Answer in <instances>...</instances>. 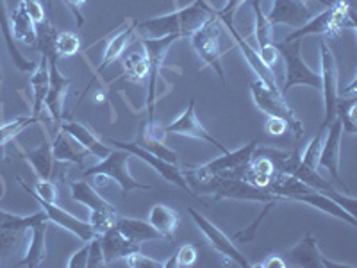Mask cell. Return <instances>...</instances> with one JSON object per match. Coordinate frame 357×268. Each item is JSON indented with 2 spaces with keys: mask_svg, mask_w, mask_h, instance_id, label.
Segmentation results:
<instances>
[{
  "mask_svg": "<svg viewBox=\"0 0 357 268\" xmlns=\"http://www.w3.org/2000/svg\"><path fill=\"white\" fill-rule=\"evenodd\" d=\"M190 188L197 193H209L215 197V200L229 199V200H252V202H277L280 200L275 193L257 188L254 184L247 183L241 177L225 174H213L206 177H186Z\"/></svg>",
  "mask_w": 357,
  "mask_h": 268,
  "instance_id": "1",
  "label": "cell"
},
{
  "mask_svg": "<svg viewBox=\"0 0 357 268\" xmlns=\"http://www.w3.org/2000/svg\"><path fill=\"white\" fill-rule=\"evenodd\" d=\"M213 13H215V9L207 4L206 0H195L193 4L170 13V15H162V17L139 22L136 27L139 31H145L149 34L146 38H162L170 36V34L186 38L195 33L197 29L202 27L204 22L211 17Z\"/></svg>",
  "mask_w": 357,
  "mask_h": 268,
  "instance_id": "2",
  "label": "cell"
},
{
  "mask_svg": "<svg viewBox=\"0 0 357 268\" xmlns=\"http://www.w3.org/2000/svg\"><path fill=\"white\" fill-rule=\"evenodd\" d=\"M345 29H356V22L352 18V8L347 0H333L321 13H318L314 18H309L301 29H296L295 33L289 34L284 43H291L295 40H302L304 36H312V34H324V36H336Z\"/></svg>",
  "mask_w": 357,
  "mask_h": 268,
  "instance_id": "3",
  "label": "cell"
},
{
  "mask_svg": "<svg viewBox=\"0 0 357 268\" xmlns=\"http://www.w3.org/2000/svg\"><path fill=\"white\" fill-rule=\"evenodd\" d=\"M250 94L252 98H254V104H256L261 113L268 114V117L284 118L296 140H301L304 136V124H302L301 118L296 117L295 111L288 106V102H286L280 89L268 88L263 81L257 79V81L250 82Z\"/></svg>",
  "mask_w": 357,
  "mask_h": 268,
  "instance_id": "4",
  "label": "cell"
},
{
  "mask_svg": "<svg viewBox=\"0 0 357 268\" xmlns=\"http://www.w3.org/2000/svg\"><path fill=\"white\" fill-rule=\"evenodd\" d=\"M280 57L286 63V81L284 86H280L282 95H286L293 86H311V88L320 89L321 79L320 73L311 70V66L304 61L302 57V43L301 40H295L291 43H275Z\"/></svg>",
  "mask_w": 357,
  "mask_h": 268,
  "instance_id": "5",
  "label": "cell"
},
{
  "mask_svg": "<svg viewBox=\"0 0 357 268\" xmlns=\"http://www.w3.org/2000/svg\"><path fill=\"white\" fill-rule=\"evenodd\" d=\"M129 158L130 154L123 149H116V151H111L109 156H106L104 159H100L98 165L95 167H89L84 170V177H91V175H104L109 181L120 186L123 195L130 193L134 190H152V186L149 184L139 183L138 179H134L129 172Z\"/></svg>",
  "mask_w": 357,
  "mask_h": 268,
  "instance_id": "6",
  "label": "cell"
},
{
  "mask_svg": "<svg viewBox=\"0 0 357 268\" xmlns=\"http://www.w3.org/2000/svg\"><path fill=\"white\" fill-rule=\"evenodd\" d=\"M222 20L218 18V13H213L211 17L204 22L200 29L191 34V45L199 57L206 65L213 66L218 77L225 84V75L222 68V49H220V36H222Z\"/></svg>",
  "mask_w": 357,
  "mask_h": 268,
  "instance_id": "7",
  "label": "cell"
},
{
  "mask_svg": "<svg viewBox=\"0 0 357 268\" xmlns=\"http://www.w3.org/2000/svg\"><path fill=\"white\" fill-rule=\"evenodd\" d=\"M178 40L177 34L162 38H142V45L145 49L149 63H151V72H149V94H146V110H149V120H155V100H158V82L161 75V68L165 65L168 50L172 45Z\"/></svg>",
  "mask_w": 357,
  "mask_h": 268,
  "instance_id": "8",
  "label": "cell"
},
{
  "mask_svg": "<svg viewBox=\"0 0 357 268\" xmlns=\"http://www.w3.org/2000/svg\"><path fill=\"white\" fill-rule=\"evenodd\" d=\"M109 143H114V147L116 149H123V151L129 152L130 156H136V158H139L142 161H145L146 165L151 168H154L155 172H158L159 175H161L167 183H172L174 186H178L181 190H184L188 193V195H193L197 197V193L190 188V184H188L186 177H184V174L181 172V168L175 165V163H168L165 161V159L158 158L155 154H152L151 151H146L145 147H142L139 143H134V142H120V140H113L109 138Z\"/></svg>",
  "mask_w": 357,
  "mask_h": 268,
  "instance_id": "9",
  "label": "cell"
},
{
  "mask_svg": "<svg viewBox=\"0 0 357 268\" xmlns=\"http://www.w3.org/2000/svg\"><path fill=\"white\" fill-rule=\"evenodd\" d=\"M320 61H321V94H324V106H325V117L321 122L320 129H327L329 124L336 118V106H337V65L336 57H334L333 50H331L327 41H320Z\"/></svg>",
  "mask_w": 357,
  "mask_h": 268,
  "instance_id": "10",
  "label": "cell"
},
{
  "mask_svg": "<svg viewBox=\"0 0 357 268\" xmlns=\"http://www.w3.org/2000/svg\"><path fill=\"white\" fill-rule=\"evenodd\" d=\"M17 181H18V184H20V186L24 188L25 191H27L29 195L33 197L34 200H38V204L41 206V209L47 213V218H49V222L57 223L59 228L66 229V231L72 232V234H75L79 240H82V241H91L95 236H97V234H95L93 229H91V225H89V222L77 218V216L70 215L68 211H65V209L57 206L56 202H49V200H43L40 195H38L36 191L33 190V188H29V184L25 183L22 177H17Z\"/></svg>",
  "mask_w": 357,
  "mask_h": 268,
  "instance_id": "11",
  "label": "cell"
},
{
  "mask_svg": "<svg viewBox=\"0 0 357 268\" xmlns=\"http://www.w3.org/2000/svg\"><path fill=\"white\" fill-rule=\"evenodd\" d=\"M257 147H259V142H257V140H252V142H248L247 145L238 149V151H229L225 152L222 158H215L213 161L207 163V165L190 168L184 177H206V175L213 174L236 175L241 168H245L248 163H250L252 156H254Z\"/></svg>",
  "mask_w": 357,
  "mask_h": 268,
  "instance_id": "12",
  "label": "cell"
},
{
  "mask_svg": "<svg viewBox=\"0 0 357 268\" xmlns=\"http://www.w3.org/2000/svg\"><path fill=\"white\" fill-rule=\"evenodd\" d=\"M188 213L191 215V218L195 220L197 228L200 229V232H202L204 236H206V240L211 244V247L215 248L218 254H222V258L225 260V263H234L238 265V267H250V263L247 261V258L243 256L240 252V248L236 247L234 244L231 241V238H229L225 232L222 231V229H218L215 225V223L211 222V220H207L206 216L200 215L197 209H193V207H188Z\"/></svg>",
  "mask_w": 357,
  "mask_h": 268,
  "instance_id": "13",
  "label": "cell"
},
{
  "mask_svg": "<svg viewBox=\"0 0 357 268\" xmlns=\"http://www.w3.org/2000/svg\"><path fill=\"white\" fill-rule=\"evenodd\" d=\"M41 56H45L47 59H49V79H50L49 91H47V97H45V106H47V110H49V114L54 120V124L59 126L63 120V104H65L66 91H68L70 84H72V79L65 77V75L61 73V70L57 68L56 47L41 52Z\"/></svg>",
  "mask_w": 357,
  "mask_h": 268,
  "instance_id": "14",
  "label": "cell"
},
{
  "mask_svg": "<svg viewBox=\"0 0 357 268\" xmlns=\"http://www.w3.org/2000/svg\"><path fill=\"white\" fill-rule=\"evenodd\" d=\"M165 131H167V134H181V136H188V138H195V140H200V142L209 143V145L216 147L222 154L229 152V149H225V147H223L222 143L213 136V134H209V131L200 124L195 111V97L190 98L188 107L184 110V113L175 120V122L165 126Z\"/></svg>",
  "mask_w": 357,
  "mask_h": 268,
  "instance_id": "15",
  "label": "cell"
},
{
  "mask_svg": "<svg viewBox=\"0 0 357 268\" xmlns=\"http://www.w3.org/2000/svg\"><path fill=\"white\" fill-rule=\"evenodd\" d=\"M288 258L293 267L302 268H354L352 265L334 263L329 258H325L318 248V240L311 232L304 236L301 244H296L288 251Z\"/></svg>",
  "mask_w": 357,
  "mask_h": 268,
  "instance_id": "16",
  "label": "cell"
},
{
  "mask_svg": "<svg viewBox=\"0 0 357 268\" xmlns=\"http://www.w3.org/2000/svg\"><path fill=\"white\" fill-rule=\"evenodd\" d=\"M324 145H321L320 159H318V167H324L325 170L329 172L337 184H343V179L340 177V143H341V134H343V127H341L340 118H334L333 122L329 124V129L325 131Z\"/></svg>",
  "mask_w": 357,
  "mask_h": 268,
  "instance_id": "17",
  "label": "cell"
},
{
  "mask_svg": "<svg viewBox=\"0 0 357 268\" xmlns=\"http://www.w3.org/2000/svg\"><path fill=\"white\" fill-rule=\"evenodd\" d=\"M286 200H293V202H304V204H307V206L317 207V209H320V211L329 213V215L336 216V218L345 220V222H349L350 225L357 228L356 216L350 215L345 207L340 206V204H337L334 199H331L329 195H325V193H320V191L312 190L311 186H305L304 190L295 191V193H289V195L286 197Z\"/></svg>",
  "mask_w": 357,
  "mask_h": 268,
  "instance_id": "18",
  "label": "cell"
},
{
  "mask_svg": "<svg viewBox=\"0 0 357 268\" xmlns=\"http://www.w3.org/2000/svg\"><path fill=\"white\" fill-rule=\"evenodd\" d=\"M266 18L273 25L282 24L289 27H301L311 18V11L305 0H273Z\"/></svg>",
  "mask_w": 357,
  "mask_h": 268,
  "instance_id": "19",
  "label": "cell"
},
{
  "mask_svg": "<svg viewBox=\"0 0 357 268\" xmlns=\"http://www.w3.org/2000/svg\"><path fill=\"white\" fill-rule=\"evenodd\" d=\"M225 27H227L229 33L232 34V38H234V43L238 45V49H240L241 54H243L245 61H247L248 66L254 70V73L257 75V79H259V81H263L268 88L280 89V86L277 84V79H275V73H273V70L268 68V66L261 61V57H259V54H257V50L252 49L250 43H247V40H245V38L241 36L238 31H236L234 24L225 25Z\"/></svg>",
  "mask_w": 357,
  "mask_h": 268,
  "instance_id": "20",
  "label": "cell"
},
{
  "mask_svg": "<svg viewBox=\"0 0 357 268\" xmlns=\"http://www.w3.org/2000/svg\"><path fill=\"white\" fill-rule=\"evenodd\" d=\"M100 241L102 251H104V258H106V265L113 263V261L116 260H126V258L129 256V254H132V252L142 251V248H139V244L126 238L114 225L111 229H107L106 232H102Z\"/></svg>",
  "mask_w": 357,
  "mask_h": 268,
  "instance_id": "21",
  "label": "cell"
},
{
  "mask_svg": "<svg viewBox=\"0 0 357 268\" xmlns=\"http://www.w3.org/2000/svg\"><path fill=\"white\" fill-rule=\"evenodd\" d=\"M59 129L68 133L75 142L81 143L86 151H88L91 156H95V158L104 159L106 156H109L111 151H113L111 147L104 145V143H102L93 133H91V129H89L88 126H84V124L73 122V120H66V122L65 120H61Z\"/></svg>",
  "mask_w": 357,
  "mask_h": 268,
  "instance_id": "22",
  "label": "cell"
},
{
  "mask_svg": "<svg viewBox=\"0 0 357 268\" xmlns=\"http://www.w3.org/2000/svg\"><path fill=\"white\" fill-rule=\"evenodd\" d=\"M0 33L4 36L6 47H8L9 56H11L13 59V65L17 66L20 72H34L38 65L34 61H31V59H27V57L20 52V49L17 47V40L13 36L11 15H9L6 0H0Z\"/></svg>",
  "mask_w": 357,
  "mask_h": 268,
  "instance_id": "23",
  "label": "cell"
},
{
  "mask_svg": "<svg viewBox=\"0 0 357 268\" xmlns=\"http://www.w3.org/2000/svg\"><path fill=\"white\" fill-rule=\"evenodd\" d=\"M52 154L56 161L75 163L79 167H84V161L88 159V156H91L81 143L75 142L68 133L61 129L57 131L56 138H54Z\"/></svg>",
  "mask_w": 357,
  "mask_h": 268,
  "instance_id": "24",
  "label": "cell"
},
{
  "mask_svg": "<svg viewBox=\"0 0 357 268\" xmlns=\"http://www.w3.org/2000/svg\"><path fill=\"white\" fill-rule=\"evenodd\" d=\"M47 229H49V218L40 220L31 228V244H29L24 260L18 263L20 267L36 268L43 263L47 258Z\"/></svg>",
  "mask_w": 357,
  "mask_h": 268,
  "instance_id": "25",
  "label": "cell"
},
{
  "mask_svg": "<svg viewBox=\"0 0 357 268\" xmlns=\"http://www.w3.org/2000/svg\"><path fill=\"white\" fill-rule=\"evenodd\" d=\"M114 228L122 232L126 238H129V240L136 241V244L139 245H142L143 241L165 240L161 232H159L158 229L152 228L151 222H145V220L116 216V220H114Z\"/></svg>",
  "mask_w": 357,
  "mask_h": 268,
  "instance_id": "26",
  "label": "cell"
},
{
  "mask_svg": "<svg viewBox=\"0 0 357 268\" xmlns=\"http://www.w3.org/2000/svg\"><path fill=\"white\" fill-rule=\"evenodd\" d=\"M149 222H151L152 228L161 232L165 240L174 241L175 231H177L178 223H181V215L174 207L165 206V204H155V206H152L151 213H149Z\"/></svg>",
  "mask_w": 357,
  "mask_h": 268,
  "instance_id": "27",
  "label": "cell"
},
{
  "mask_svg": "<svg viewBox=\"0 0 357 268\" xmlns=\"http://www.w3.org/2000/svg\"><path fill=\"white\" fill-rule=\"evenodd\" d=\"M70 193L73 200L88 207L89 211H116L114 206H111L91 184H88V181H73L70 184Z\"/></svg>",
  "mask_w": 357,
  "mask_h": 268,
  "instance_id": "28",
  "label": "cell"
},
{
  "mask_svg": "<svg viewBox=\"0 0 357 268\" xmlns=\"http://www.w3.org/2000/svg\"><path fill=\"white\" fill-rule=\"evenodd\" d=\"M22 154L25 156L31 165H33L34 172H36L38 179H52L54 177V154H52V143L49 140L43 138V142L31 151H24L20 149Z\"/></svg>",
  "mask_w": 357,
  "mask_h": 268,
  "instance_id": "29",
  "label": "cell"
},
{
  "mask_svg": "<svg viewBox=\"0 0 357 268\" xmlns=\"http://www.w3.org/2000/svg\"><path fill=\"white\" fill-rule=\"evenodd\" d=\"M11 29L15 40L36 47V24H34L33 18L29 17L24 2H20L17 9L11 13Z\"/></svg>",
  "mask_w": 357,
  "mask_h": 268,
  "instance_id": "30",
  "label": "cell"
},
{
  "mask_svg": "<svg viewBox=\"0 0 357 268\" xmlns=\"http://www.w3.org/2000/svg\"><path fill=\"white\" fill-rule=\"evenodd\" d=\"M136 25H138V24H136V22H132L129 27L122 29L120 33L114 34V36L111 38L109 43H107V47H106V52H104V59H102L100 66H98V72H100V73L104 72L107 66L113 65L118 57L122 56L123 50L129 47L130 40H132V34H134V29H136Z\"/></svg>",
  "mask_w": 357,
  "mask_h": 268,
  "instance_id": "31",
  "label": "cell"
},
{
  "mask_svg": "<svg viewBox=\"0 0 357 268\" xmlns=\"http://www.w3.org/2000/svg\"><path fill=\"white\" fill-rule=\"evenodd\" d=\"M49 59L43 56V59L40 61V65L36 66V70L33 72V77H31V86L34 89V104H33V114L34 117L41 118V110H43L45 97H47V91H49Z\"/></svg>",
  "mask_w": 357,
  "mask_h": 268,
  "instance_id": "32",
  "label": "cell"
},
{
  "mask_svg": "<svg viewBox=\"0 0 357 268\" xmlns=\"http://www.w3.org/2000/svg\"><path fill=\"white\" fill-rule=\"evenodd\" d=\"M123 70L126 77L132 82H142L149 77L151 72V63L145 52H130L123 57Z\"/></svg>",
  "mask_w": 357,
  "mask_h": 268,
  "instance_id": "33",
  "label": "cell"
},
{
  "mask_svg": "<svg viewBox=\"0 0 357 268\" xmlns=\"http://www.w3.org/2000/svg\"><path fill=\"white\" fill-rule=\"evenodd\" d=\"M252 9L256 13V40L259 45V50L273 47V24L266 18L261 8V0H250Z\"/></svg>",
  "mask_w": 357,
  "mask_h": 268,
  "instance_id": "34",
  "label": "cell"
},
{
  "mask_svg": "<svg viewBox=\"0 0 357 268\" xmlns=\"http://www.w3.org/2000/svg\"><path fill=\"white\" fill-rule=\"evenodd\" d=\"M47 218V213L41 209V211L33 213L29 216H20V215H13V213L4 211L0 209V228L2 229H13V231H29L33 228L34 223L40 222V220Z\"/></svg>",
  "mask_w": 357,
  "mask_h": 268,
  "instance_id": "35",
  "label": "cell"
},
{
  "mask_svg": "<svg viewBox=\"0 0 357 268\" xmlns=\"http://www.w3.org/2000/svg\"><path fill=\"white\" fill-rule=\"evenodd\" d=\"M357 100L354 98H345V100H337L336 117L341 120V127L349 134L357 133Z\"/></svg>",
  "mask_w": 357,
  "mask_h": 268,
  "instance_id": "36",
  "label": "cell"
},
{
  "mask_svg": "<svg viewBox=\"0 0 357 268\" xmlns=\"http://www.w3.org/2000/svg\"><path fill=\"white\" fill-rule=\"evenodd\" d=\"M41 122V118L34 117V114H29V117H20L15 118L13 122L4 124V126H0V147L9 143L11 140H15L18 134L22 133L24 129H27L29 126H33V124Z\"/></svg>",
  "mask_w": 357,
  "mask_h": 268,
  "instance_id": "37",
  "label": "cell"
},
{
  "mask_svg": "<svg viewBox=\"0 0 357 268\" xmlns=\"http://www.w3.org/2000/svg\"><path fill=\"white\" fill-rule=\"evenodd\" d=\"M197 258H199V247L197 245L186 244L175 252L174 256L165 263V268H184L191 267V265L197 263Z\"/></svg>",
  "mask_w": 357,
  "mask_h": 268,
  "instance_id": "38",
  "label": "cell"
},
{
  "mask_svg": "<svg viewBox=\"0 0 357 268\" xmlns=\"http://www.w3.org/2000/svg\"><path fill=\"white\" fill-rule=\"evenodd\" d=\"M327 129H318L317 136L311 140L307 147H305L304 154L301 156V163L304 167L311 168V170H318V159H320L321 145H324V136Z\"/></svg>",
  "mask_w": 357,
  "mask_h": 268,
  "instance_id": "39",
  "label": "cell"
},
{
  "mask_svg": "<svg viewBox=\"0 0 357 268\" xmlns=\"http://www.w3.org/2000/svg\"><path fill=\"white\" fill-rule=\"evenodd\" d=\"M79 50H81V40H79L77 34L68 33V31L57 34L56 36L57 57L77 56Z\"/></svg>",
  "mask_w": 357,
  "mask_h": 268,
  "instance_id": "40",
  "label": "cell"
},
{
  "mask_svg": "<svg viewBox=\"0 0 357 268\" xmlns=\"http://www.w3.org/2000/svg\"><path fill=\"white\" fill-rule=\"evenodd\" d=\"M273 206H275V202H266V206H264V209H263V211H261V215L257 216V218L254 220V222H252L250 225H248V228H245L243 231H240V232H236V234H234L236 240L241 241V244H250V241L256 240L257 229H259L261 222H263V220L266 218L268 213L272 211Z\"/></svg>",
  "mask_w": 357,
  "mask_h": 268,
  "instance_id": "41",
  "label": "cell"
},
{
  "mask_svg": "<svg viewBox=\"0 0 357 268\" xmlns=\"http://www.w3.org/2000/svg\"><path fill=\"white\" fill-rule=\"evenodd\" d=\"M114 220H116V211H91L88 222L95 231V234H102V232H106L107 229L113 228Z\"/></svg>",
  "mask_w": 357,
  "mask_h": 268,
  "instance_id": "42",
  "label": "cell"
},
{
  "mask_svg": "<svg viewBox=\"0 0 357 268\" xmlns=\"http://www.w3.org/2000/svg\"><path fill=\"white\" fill-rule=\"evenodd\" d=\"M24 231H13V229L0 228V258L11 254L17 248L20 236Z\"/></svg>",
  "mask_w": 357,
  "mask_h": 268,
  "instance_id": "43",
  "label": "cell"
},
{
  "mask_svg": "<svg viewBox=\"0 0 357 268\" xmlns=\"http://www.w3.org/2000/svg\"><path fill=\"white\" fill-rule=\"evenodd\" d=\"M126 265L129 268H165V263L151 256H145L142 251L129 254L126 258Z\"/></svg>",
  "mask_w": 357,
  "mask_h": 268,
  "instance_id": "44",
  "label": "cell"
},
{
  "mask_svg": "<svg viewBox=\"0 0 357 268\" xmlns=\"http://www.w3.org/2000/svg\"><path fill=\"white\" fill-rule=\"evenodd\" d=\"M89 244V252H88V267L89 268H98L106 267V258H104V251H102V241L100 234H97Z\"/></svg>",
  "mask_w": 357,
  "mask_h": 268,
  "instance_id": "45",
  "label": "cell"
},
{
  "mask_svg": "<svg viewBox=\"0 0 357 268\" xmlns=\"http://www.w3.org/2000/svg\"><path fill=\"white\" fill-rule=\"evenodd\" d=\"M33 190L43 200H49V202H56L57 200V188L52 179H38V183L34 184Z\"/></svg>",
  "mask_w": 357,
  "mask_h": 268,
  "instance_id": "46",
  "label": "cell"
},
{
  "mask_svg": "<svg viewBox=\"0 0 357 268\" xmlns=\"http://www.w3.org/2000/svg\"><path fill=\"white\" fill-rule=\"evenodd\" d=\"M247 0H227V4L222 11H218V18L222 20V24L225 25H232L234 24V13L238 11L241 4H245Z\"/></svg>",
  "mask_w": 357,
  "mask_h": 268,
  "instance_id": "47",
  "label": "cell"
},
{
  "mask_svg": "<svg viewBox=\"0 0 357 268\" xmlns=\"http://www.w3.org/2000/svg\"><path fill=\"white\" fill-rule=\"evenodd\" d=\"M288 129V122H286L284 118L279 117H268L266 124H264V131H266L268 134H272V136H282Z\"/></svg>",
  "mask_w": 357,
  "mask_h": 268,
  "instance_id": "48",
  "label": "cell"
},
{
  "mask_svg": "<svg viewBox=\"0 0 357 268\" xmlns=\"http://www.w3.org/2000/svg\"><path fill=\"white\" fill-rule=\"evenodd\" d=\"M88 252H89V244L84 245V247H81L79 251H75L70 256L68 263H66V267L68 268H86L88 267Z\"/></svg>",
  "mask_w": 357,
  "mask_h": 268,
  "instance_id": "49",
  "label": "cell"
},
{
  "mask_svg": "<svg viewBox=\"0 0 357 268\" xmlns=\"http://www.w3.org/2000/svg\"><path fill=\"white\" fill-rule=\"evenodd\" d=\"M25 6V9H27L29 17L33 18L34 24H40V22H43L45 18V11H43V6L40 4V0H22Z\"/></svg>",
  "mask_w": 357,
  "mask_h": 268,
  "instance_id": "50",
  "label": "cell"
},
{
  "mask_svg": "<svg viewBox=\"0 0 357 268\" xmlns=\"http://www.w3.org/2000/svg\"><path fill=\"white\" fill-rule=\"evenodd\" d=\"M66 4V8L72 11V15L75 17V22H77V27H82L84 25V17H82V6L86 4V0H63Z\"/></svg>",
  "mask_w": 357,
  "mask_h": 268,
  "instance_id": "51",
  "label": "cell"
},
{
  "mask_svg": "<svg viewBox=\"0 0 357 268\" xmlns=\"http://www.w3.org/2000/svg\"><path fill=\"white\" fill-rule=\"evenodd\" d=\"M257 267L259 268H286L288 267V261H286L282 256H279V254H268V256L264 258L263 263H259Z\"/></svg>",
  "mask_w": 357,
  "mask_h": 268,
  "instance_id": "52",
  "label": "cell"
},
{
  "mask_svg": "<svg viewBox=\"0 0 357 268\" xmlns=\"http://www.w3.org/2000/svg\"><path fill=\"white\" fill-rule=\"evenodd\" d=\"M357 95V77L352 79L347 88H343L341 91H337V97H343V98H354Z\"/></svg>",
  "mask_w": 357,
  "mask_h": 268,
  "instance_id": "53",
  "label": "cell"
},
{
  "mask_svg": "<svg viewBox=\"0 0 357 268\" xmlns=\"http://www.w3.org/2000/svg\"><path fill=\"white\" fill-rule=\"evenodd\" d=\"M2 81H4V73H2V68H0V89H2Z\"/></svg>",
  "mask_w": 357,
  "mask_h": 268,
  "instance_id": "54",
  "label": "cell"
},
{
  "mask_svg": "<svg viewBox=\"0 0 357 268\" xmlns=\"http://www.w3.org/2000/svg\"><path fill=\"white\" fill-rule=\"evenodd\" d=\"M320 2H324L325 6H329V4H333V0H320Z\"/></svg>",
  "mask_w": 357,
  "mask_h": 268,
  "instance_id": "55",
  "label": "cell"
},
{
  "mask_svg": "<svg viewBox=\"0 0 357 268\" xmlns=\"http://www.w3.org/2000/svg\"><path fill=\"white\" fill-rule=\"evenodd\" d=\"M0 184H2V186H4V179L0 177Z\"/></svg>",
  "mask_w": 357,
  "mask_h": 268,
  "instance_id": "56",
  "label": "cell"
}]
</instances>
